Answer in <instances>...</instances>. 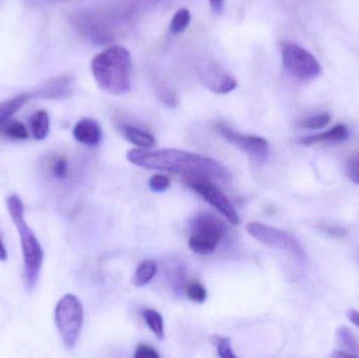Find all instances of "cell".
Returning a JSON list of instances; mask_svg holds the SVG:
<instances>
[{
    "instance_id": "cell-1",
    "label": "cell",
    "mask_w": 359,
    "mask_h": 358,
    "mask_svg": "<svg viewBox=\"0 0 359 358\" xmlns=\"http://www.w3.org/2000/svg\"><path fill=\"white\" fill-rule=\"evenodd\" d=\"M130 163L147 168L174 172L185 177H206L211 180L228 182L230 172L221 163L189 151L176 149L149 151L147 149H132L128 153Z\"/></svg>"
},
{
    "instance_id": "cell-2",
    "label": "cell",
    "mask_w": 359,
    "mask_h": 358,
    "mask_svg": "<svg viewBox=\"0 0 359 358\" xmlns=\"http://www.w3.org/2000/svg\"><path fill=\"white\" fill-rule=\"evenodd\" d=\"M95 81L103 92L124 95L132 88V55L123 46H114L99 53L90 62Z\"/></svg>"
},
{
    "instance_id": "cell-3",
    "label": "cell",
    "mask_w": 359,
    "mask_h": 358,
    "mask_svg": "<svg viewBox=\"0 0 359 358\" xmlns=\"http://www.w3.org/2000/svg\"><path fill=\"white\" fill-rule=\"evenodd\" d=\"M6 206L20 237L25 287L31 291L39 280L40 271L43 264V249L35 233L25 221V206L20 198L16 195H10L6 200Z\"/></svg>"
},
{
    "instance_id": "cell-4",
    "label": "cell",
    "mask_w": 359,
    "mask_h": 358,
    "mask_svg": "<svg viewBox=\"0 0 359 358\" xmlns=\"http://www.w3.org/2000/svg\"><path fill=\"white\" fill-rule=\"evenodd\" d=\"M83 306L77 296L65 294L55 309L57 329L65 348L73 349L79 340L83 326Z\"/></svg>"
},
{
    "instance_id": "cell-5",
    "label": "cell",
    "mask_w": 359,
    "mask_h": 358,
    "mask_svg": "<svg viewBox=\"0 0 359 358\" xmlns=\"http://www.w3.org/2000/svg\"><path fill=\"white\" fill-rule=\"evenodd\" d=\"M225 233L226 226L219 219L208 214H198L192 224L188 245L194 254L208 256L215 252Z\"/></svg>"
},
{
    "instance_id": "cell-6",
    "label": "cell",
    "mask_w": 359,
    "mask_h": 358,
    "mask_svg": "<svg viewBox=\"0 0 359 358\" xmlns=\"http://www.w3.org/2000/svg\"><path fill=\"white\" fill-rule=\"evenodd\" d=\"M247 231L251 237L264 245L284 250L290 254L299 264H305L307 254L299 240L287 231L268 226L259 222H251L247 225Z\"/></svg>"
},
{
    "instance_id": "cell-7",
    "label": "cell",
    "mask_w": 359,
    "mask_h": 358,
    "mask_svg": "<svg viewBox=\"0 0 359 358\" xmlns=\"http://www.w3.org/2000/svg\"><path fill=\"white\" fill-rule=\"evenodd\" d=\"M280 54L286 71L299 79H313L322 74L318 59L294 42L288 40L280 42Z\"/></svg>"
},
{
    "instance_id": "cell-8",
    "label": "cell",
    "mask_w": 359,
    "mask_h": 358,
    "mask_svg": "<svg viewBox=\"0 0 359 358\" xmlns=\"http://www.w3.org/2000/svg\"><path fill=\"white\" fill-rule=\"evenodd\" d=\"M183 180L189 188L196 191L205 201L208 202L231 224H240V216H238L236 208L211 179L206 178V177H185Z\"/></svg>"
},
{
    "instance_id": "cell-9",
    "label": "cell",
    "mask_w": 359,
    "mask_h": 358,
    "mask_svg": "<svg viewBox=\"0 0 359 358\" xmlns=\"http://www.w3.org/2000/svg\"><path fill=\"white\" fill-rule=\"evenodd\" d=\"M217 130L227 142L255 159L264 160L269 155V144L263 137L241 134L224 123L217 124Z\"/></svg>"
},
{
    "instance_id": "cell-10",
    "label": "cell",
    "mask_w": 359,
    "mask_h": 358,
    "mask_svg": "<svg viewBox=\"0 0 359 358\" xmlns=\"http://www.w3.org/2000/svg\"><path fill=\"white\" fill-rule=\"evenodd\" d=\"M200 79L210 92L217 95L229 94L238 86L236 78L213 61H209L201 67Z\"/></svg>"
},
{
    "instance_id": "cell-11",
    "label": "cell",
    "mask_w": 359,
    "mask_h": 358,
    "mask_svg": "<svg viewBox=\"0 0 359 358\" xmlns=\"http://www.w3.org/2000/svg\"><path fill=\"white\" fill-rule=\"evenodd\" d=\"M75 90V80L73 76L63 74L46 80L34 92L33 96L48 100H65L71 98Z\"/></svg>"
},
{
    "instance_id": "cell-12",
    "label": "cell",
    "mask_w": 359,
    "mask_h": 358,
    "mask_svg": "<svg viewBox=\"0 0 359 358\" xmlns=\"http://www.w3.org/2000/svg\"><path fill=\"white\" fill-rule=\"evenodd\" d=\"M73 136L81 144L95 147L102 140V130L98 122L86 118L77 122L73 130Z\"/></svg>"
},
{
    "instance_id": "cell-13",
    "label": "cell",
    "mask_w": 359,
    "mask_h": 358,
    "mask_svg": "<svg viewBox=\"0 0 359 358\" xmlns=\"http://www.w3.org/2000/svg\"><path fill=\"white\" fill-rule=\"evenodd\" d=\"M349 137V130L343 124L334 126L331 130L322 134L311 135L301 139V143L304 145H312L320 142H341Z\"/></svg>"
},
{
    "instance_id": "cell-14",
    "label": "cell",
    "mask_w": 359,
    "mask_h": 358,
    "mask_svg": "<svg viewBox=\"0 0 359 358\" xmlns=\"http://www.w3.org/2000/svg\"><path fill=\"white\" fill-rule=\"evenodd\" d=\"M121 130L126 140L130 141V143L140 147V149H149L155 146L156 140L153 135L145 132V130L130 125L122 126Z\"/></svg>"
},
{
    "instance_id": "cell-15",
    "label": "cell",
    "mask_w": 359,
    "mask_h": 358,
    "mask_svg": "<svg viewBox=\"0 0 359 358\" xmlns=\"http://www.w3.org/2000/svg\"><path fill=\"white\" fill-rule=\"evenodd\" d=\"M31 97V94H19L2 101L0 103V122L12 119L13 116L29 100Z\"/></svg>"
},
{
    "instance_id": "cell-16",
    "label": "cell",
    "mask_w": 359,
    "mask_h": 358,
    "mask_svg": "<svg viewBox=\"0 0 359 358\" xmlns=\"http://www.w3.org/2000/svg\"><path fill=\"white\" fill-rule=\"evenodd\" d=\"M31 130L36 140H44L50 132V116L46 111H38L31 117Z\"/></svg>"
},
{
    "instance_id": "cell-17",
    "label": "cell",
    "mask_w": 359,
    "mask_h": 358,
    "mask_svg": "<svg viewBox=\"0 0 359 358\" xmlns=\"http://www.w3.org/2000/svg\"><path fill=\"white\" fill-rule=\"evenodd\" d=\"M0 136L12 139V140L22 141L29 138V132L21 122L8 119L6 121L0 122Z\"/></svg>"
},
{
    "instance_id": "cell-18",
    "label": "cell",
    "mask_w": 359,
    "mask_h": 358,
    "mask_svg": "<svg viewBox=\"0 0 359 358\" xmlns=\"http://www.w3.org/2000/svg\"><path fill=\"white\" fill-rule=\"evenodd\" d=\"M157 263L153 260H147L141 263L135 273L133 283L137 287H143L147 285L157 275Z\"/></svg>"
},
{
    "instance_id": "cell-19",
    "label": "cell",
    "mask_w": 359,
    "mask_h": 358,
    "mask_svg": "<svg viewBox=\"0 0 359 358\" xmlns=\"http://www.w3.org/2000/svg\"><path fill=\"white\" fill-rule=\"evenodd\" d=\"M337 336L341 350L349 353L352 357H359V344L349 328L341 326L337 329Z\"/></svg>"
},
{
    "instance_id": "cell-20",
    "label": "cell",
    "mask_w": 359,
    "mask_h": 358,
    "mask_svg": "<svg viewBox=\"0 0 359 358\" xmlns=\"http://www.w3.org/2000/svg\"><path fill=\"white\" fill-rule=\"evenodd\" d=\"M143 319L151 332L155 334L156 338L159 340H163L165 332H164V321L162 315L154 309H145L143 311Z\"/></svg>"
},
{
    "instance_id": "cell-21",
    "label": "cell",
    "mask_w": 359,
    "mask_h": 358,
    "mask_svg": "<svg viewBox=\"0 0 359 358\" xmlns=\"http://www.w3.org/2000/svg\"><path fill=\"white\" fill-rule=\"evenodd\" d=\"M191 21V14L186 8H180L175 13L174 17L170 21V29L174 35L183 33L189 27Z\"/></svg>"
},
{
    "instance_id": "cell-22",
    "label": "cell",
    "mask_w": 359,
    "mask_h": 358,
    "mask_svg": "<svg viewBox=\"0 0 359 358\" xmlns=\"http://www.w3.org/2000/svg\"><path fill=\"white\" fill-rule=\"evenodd\" d=\"M50 174L58 180H65L69 174V162L62 155H54L50 157L48 163Z\"/></svg>"
},
{
    "instance_id": "cell-23",
    "label": "cell",
    "mask_w": 359,
    "mask_h": 358,
    "mask_svg": "<svg viewBox=\"0 0 359 358\" xmlns=\"http://www.w3.org/2000/svg\"><path fill=\"white\" fill-rule=\"evenodd\" d=\"M186 296L194 303H204L207 298L206 289L198 282H191L186 286Z\"/></svg>"
},
{
    "instance_id": "cell-24",
    "label": "cell",
    "mask_w": 359,
    "mask_h": 358,
    "mask_svg": "<svg viewBox=\"0 0 359 358\" xmlns=\"http://www.w3.org/2000/svg\"><path fill=\"white\" fill-rule=\"evenodd\" d=\"M331 122L330 113H322V115L313 116V117L307 118L303 123L301 124L302 128L306 130H320L325 128Z\"/></svg>"
},
{
    "instance_id": "cell-25",
    "label": "cell",
    "mask_w": 359,
    "mask_h": 358,
    "mask_svg": "<svg viewBox=\"0 0 359 358\" xmlns=\"http://www.w3.org/2000/svg\"><path fill=\"white\" fill-rule=\"evenodd\" d=\"M212 343L217 347V354L219 357L236 358L229 338L215 336H212Z\"/></svg>"
},
{
    "instance_id": "cell-26",
    "label": "cell",
    "mask_w": 359,
    "mask_h": 358,
    "mask_svg": "<svg viewBox=\"0 0 359 358\" xmlns=\"http://www.w3.org/2000/svg\"><path fill=\"white\" fill-rule=\"evenodd\" d=\"M157 92L160 100H161L162 103H164L166 106L172 107V109L178 106V96H177L176 92H175L172 88H168V86H160Z\"/></svg>"
},
{
    "instance_id": "cell-27",
    "label": "cell",
    "mask_w": 359,
    "mask_h": 358,
    "mask_svg": "<svg viewBox=\"0 0 359 358\" xmlns=\"http://www.w3.org/2000/svg\"><path fill=\"white\" fill-rule=\"evenodd\" d=\"M149 185L151 191L156 193H163L170 188V180L163 174H155L149 180Z\"/></svg>"
},
{
    "instance_id": "cell-28",
    "label": "cell",
    "mask_w": 359,
    "mask_h": 358,
    "mask_svg": "<svg viewBox=\"0 0 359 358\" xmlns=\"http://www.w3.org/2000/svg\"><path fill=\"white\" fill-rule=\"evenodd\" d=\"M346 176L354 184L359 185V155L351 158L346 166Z\"/></svg>"
},
{
    "instance_id": "cell-29",
    "label": "cell",
    "mask_w": 359,
    "mask_h": 358,
    "mask_svg": "<svg viewBox=\"0 0 359 358\" xmlns=\"http://www.w3.org/2000/svg\"><path fill=\"white\" fill-rule=\"evenodd\" d=\"M160 1L161 0H126V2L130 4V8H132L130 11H133V12L147 10V8H151Z\"/></svg>"
},
{
    "instance_id": "cell-30",
    "label": "cell",
    "mask_w": 359,
    "mask_h": 358,
    "mask_svg": "<svg viewBox=\"0 0 359 358\" xmlns=\"http://www.w3.org/2000/svg\"><path fill=\"white\" fill-rule=\"evenodd\" d=\"M136 358H159V353L156 351V349L151 347L147 346V345H140L137 348L136 353H135Z\"/></svg>"
},
{
    "instance_id": "cell-31",
    "label": "cell",
    "mask_w": 359,
    "mask_h": 358,
    "mask_svg": "<svg viewBox=\"0 0 359 358\" xmlns=\"http://www.w3.org/2000/svg\"><path fill=\"white\" fill-rule=\"evenodd\" d=\"M324 233H326L327 235H330L332 237H344L347 235V230H346L344 227L341 226H324L322 227Z\"/></svg>"
},
{
    "instance_id": "cell-32",
    "label": "cell",
    "mask_w": 359,
    "mask_h": 358,
    "mask_svg": "<svg viewBox=\"0 0 359 358\" xmlns=\"http://www.w3.org/2000/svg\"><path fill=\"white\" fill-rule=\"evenodd\" d=\"M209 6L215 13H221L225 6V0H209Z\"/></svg>"
},
{
    "instance_id": "cell-33",
    "label": "cell",
    "mask_w": 359,
    "mask_h": 358,
    "mask_svg": "<svg viewBox=\"0 0 359 358\" xmlns=\"http://www.w3.org/2000/svg\"><path fill=\"white\" fill-rule=\"evenodd\" d=\"M347 317L354 326L359 328V312L355 309H349L347 311Z\"/></svg>"
},
{
    "instance_id": "cell-34",
    "label": "cell",
    "mask_w": 359,
    "mask_h": 358,
    "mask_svg": "<svg viewBox=\"0 0 359 358\" xmlns=\"http://www.w3.org/2000/svg\"><path fill=\"white\" fill-rule=\"evenodd\" d=\"M6 259H8V252H6L4 242H2L1 237H0V261H6Z\"/></svg>"
},
{
    "instance_id": "cell-35",
    "label": "cell",
    "mask_w": 359,
    "mask_h": 358,
    "mask_svg": "<svg viewBox=\"0 0 359 358\" xmlns=\"http://www.w3.org/2000/svg\"><path fill=\"white\" fill-rule=\"evenodd\" d=\"M332 357H352V355H350L349 353L345 352V351L337 350L333 352V354L331 355Z\"/></svg>"
},
{
    "instance_id": "cell-36",
    "label": "cell",
    "mask_w": 359,
    "mask_h": 358,
    "mask_svg": "<svg viewBox=\"0 0 359 358\" xmlns=\"http://www.w3.org/2000/svg\"><path fill=\"white\" fill-rule=\"evenodd\" d=\"M50 1H67V0H50Z\"/></svg>"
}]
</instances>
